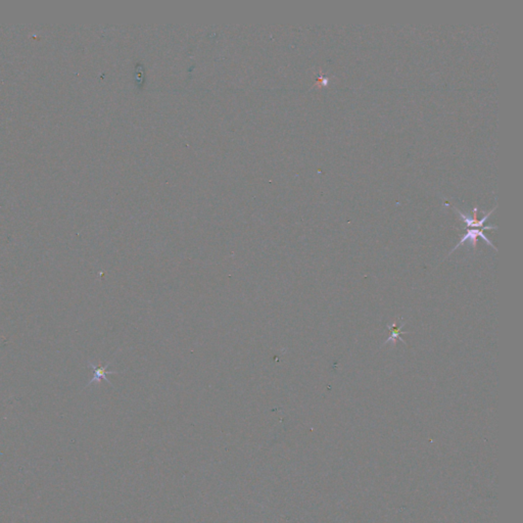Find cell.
Instances as JSON below:
<instances>
[{
  "label": "cell",
  "mask_w": 523,
  "mask_h": 523,
  "mask_svg": "<svg viewBox=\"0 0 523 523\" xmlns=\"http://www.w3.org/2000/svg\"><path fill=\"white\" fill-rule=\"evenodd\" d=\"M455 210H456V212H457L459 215H460L461 219L463 220V222L466 224L467 227H469V228L471 227V228L482 229V228H484V226H483L484 222H486V221L488 220L489 217L495 212V208H494V209H493L491 212H489L486 216H483V218L480 219V220L477 219V208H474V209H473V216H472V217L466 216L465 214H463L462 212H460V211L457 210V209H455Z\"/></svg>",
  "instance_id": "cell-2"
},
{
  "label": "cell",
  "mask_w": 523,
  "mask_h": 523,
  "mask_svg": "<svg viewBox=\"0 0 523 523\" xmlns=\"http://www.w3.org/2000/svg\"><path fill=\"white\" fill-rule=\"evenodd\" d=\"M495 229H496L495 226H487V227H484V228H482V229H478V228L468 229V230L466 231V233L464 234V236L462 237L461 241L459 242V244L455 247V248H454L450 253H452L453 251H455L459 247H461L462 245H464L467 240H469V241L471 242V246L475 248H476L477 238H478V237H481L484 241L487 242V244H488L489 246H491L495 250H496L495 247L492 244V241L489 240V238H488L486 235L483 234V230H495Z\"/></svg>",
  "instance_id": "cell-1"
},
{
  "label": "cell",
  "mask_w": 523,
  "mask_h": 523,
  "mask_svg": "<svg viewBox=\"0 0 523 523\" xmlns=\"http://www.w3.org/2000/svg\"><path fill=\"white\" fill-rule=\"evenodd\" d=\"M329 80H330V78H328V77H320V78L318 79V81L316 82L315 86H319V87L327 86L328 83H329Z\"/></svg>",
  "instance_id": "cell-5"
},
{
  "label": "cell",
  "mask_w": 523,
  "mask_h": 523,
  "mask_svg": "<svg viewBox=\"0 0 523 523\" xmlns=\"http://www.w3.org/2000/svg\"><path fill=\"white\" fill-rule=\"evenodd\" d=\"M89 366H90L93 369V373H94V376H93L92 380H90V382H89V385L93 384V382H98V381H100V379H105V380L109 381L108 378H107V375L113 373V372L108 371L109 365H107V366H100V365L95 366L92 363H89Z\"/></svg>",
  "instance_id": "cell-3"
},
{
  "label": "cell",
  "mask_w": 523,
  "mask_h": 523,
  "mask_svg": "<svg viewBox=\"0 0 523 523\" xmlns=\"http://www.w3.org/2000/svg\"><path fill=\"white\" fill-rule=\"evenodd\" d=\"M404 325H405L404 322H403V324H402L401 326H398V327H397V324H395V323H393L392 326H391V325H388L387 327H388V330H389V332H390V336H389V338H388L385 343H387V342H389V341H392L393 346H395V344H397V340H398V339H400L402 342L405 343L404 339L401 337L402 334H404V333H408V332H406V331H402V327H403Z\"/></svg>",
  "instance_id": "cell-4"
}]
</instances>
